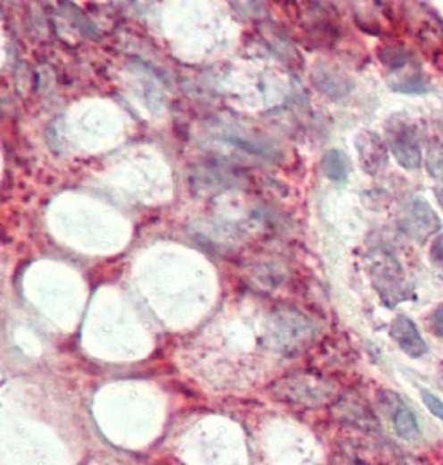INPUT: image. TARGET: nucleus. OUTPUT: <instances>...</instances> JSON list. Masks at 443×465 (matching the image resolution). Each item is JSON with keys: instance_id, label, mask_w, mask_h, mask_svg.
<instances>
[{"instance_id": "nucleus-10", "label": "nucleus", "mask_w": 443, "mask_h": 465, "mask_svg": "<svg viewBox=\"0 0 443 465\" xmlns=\"http://www.w3.org/2000/svg\"><path fill=\"white\" fill-rule=\"evenodd\" d=\"M387 83L394 92L405 93V95H422V93L429 90L427 80H425V77L422 75L420 70H414L410 73L392 77V79H389Z\"/></svg>"}, {"instance_id": "nucleus-3", "label": "nucleus", "mask_w": 443, "mask_h": 465, "mask_svg": "<svg viewBox=\"0 0 443 465\" xmlns=\"http://www.w3.org/2000/svg\"><path fill=\"white\" fill-rule=\"evenodd\" d=\"M402 228L412 240H415L419 243H425L433 234L440 232L442 221L435 213V209L431 208L430 203H427L422 198H417L405 209Z\"/></svg>"}, {"instance_id": "nucleus-1", "label": "nucleus", "mask_w": 443, "mask_h": 465, "mask_svg": "<svg viewBox=\"0 0 443 465\" xmlns=\"http://www.w3.org/2000/svg\"><path fill=\"white\" fill-rule=\"evenodd\" d=\"M369 275L373 288L389 308H396L398 302L405 301L410 296L407 279L400 261L384 248H373L365 256Z\"/></svg>"}, {"instance_id": "nucleus-4", "label": "nucleus", "mask_w": 443, "mask_h": 465, "mask_svg": "<svg viewBox=\"0 0 443 465\" xmlns=\"http://www.w3.org/2000/svg\"><path fill=\"white\" fill-rule=\"evenodd\" d=\"M278 397L297 404H319L326 397V387L309 376H292L276 385Z\"/></svg>"}, {"instance_id": "nucleus-13", "label": "nucleus", "mask_w": 443, "mask_h": 465, "mask_svg": "<svg viewBox=\"0 0 443 465\" xmlns=\"http://www.w3.org/2000/svg\"><path fill=\"white\" fill-rule=\"evenodd\" d=\"M420 394H422V399H423V404L429 407V410H430L431 414H433L435 418H439L440 420H443L442 399H439V397L433 394V393H430V391H425V389H422V391H420Z\"/></svg>"}, {"instance_id": "nucleus-14", "label": "nucleus", "mask_w": 443, "mask_h": 465, "mask_svg": "<svg viewBox=\"0 0 443 465\" xmlns=\"http://www.w3.org/2000/svg\"><path fill=\"white\" fill-rule=\"evenodd\" d=\"M427 323L431 333L437 337L443 339V304L437 306L427 317Z\"/></svg>"}, {"instance_id": "nucleus-7", "label": "nucleus", "mask_w": 443, "mask_h": 465, "mask_svg": "<svg viewBox=\"0 0 443 465\" xmlns=\"http://www.w3.org/2000/svg\"><path fill=\"white\" fill-rule=\"evenodd\" d=\"M385 402L387 410L390 412V418L394 422L397 434L407 441H415L420 437L419 422L415 416L412 414V410L408 409L407 404L404 401H400V397H397L392 393H385Z\"/></svg>"}, {"instance_id": "nucleus-2", "label": "nucleus", "mask_w": 443, "mask_h": 465, "mask_svg": "<svg viewBox=\"0 0 443 465\" xmlns=\"http://www.w3.org/2000/svg\"><path fill=\"white\" fill-rule=\"evenodd\" d=\"M387 148L392 151L400 166L407 170H419L422 166V151L414 125L407 120H394L385 130Z\"/></svg>"}, {"instance_id": "nucleus-16", "label": "nucleus", "mask_w": 443, "mask_h": 465, "mask_svg": "<svg viewBox=\"0 0 443 465\" xmlns=\"http://www.w3.org/2000/svg\"><path fill=\"white\" fill-rule=\"evenodd\" d=\"M435 195H437V199H439V205H440L443 209V188L437 190V191H435Z\"/></svg>"}, {"instance_id": "nucleus-15", "label": "nucleus", "mask_w": 443, "mask_h": 465, "mask_svg": "<svg viewBox=\"0 0 443 465\" xmlns=\"http://www.w3.org/2000/svg\"><path fill=\"white\" fill-rule=\"evenodd\" d=\"M430 259L433 265L443 267V234H439L430 244Z\"/></svg>"}, {"instance_id": "nucleus-8", "label": "nucleus", "mask_w": 443, "mask_h": 465, "mask_svg": "<svg viewBox=\"0 0 443 465\" xmlns=\"http://www.w3.org/2000/svg\"><path fill=\"white\" fill-rule=\"evenodd\" d=\"M307 334H309V323L304 317H294L292 327L291 314L278 317V327L274 331L278 342H282L288 348H296V344L305 339Z\"/></svg>"}, {"instance_id": "nucleus-11", "label": "nucleus", "mask_w": 443, "mask_h": 465, "mask_svg": "<svg viewBox=\"0 0 443 465\" xmlns=\"http://www.w3.org/2000/svg\"><path fill=\"white\" fill-rule=\"evenodd\" d=\"M379 58L385 67L402 70L407 67L410 54L404 46H384L379 48Z\"/></svg>"}, {"instance_id": "nucleus-6", "label": "nucleus", "mask_w": 443, "mask_h": 465, "mask_svg": "<svg viewBox=\"0 0 443 465\" xmlns=\"http://www.w3.org/2000/svg\"><path fill=\"white\" fill-rule=\"evenodd\" d=\"M390 336L396 341L397 346L414 359L422 358L429 352V346L420 334L419 327L412 319H408L407 316H397L392 321Z\"/></svg>"}, {"instance_id": "nucleus-5", "label": "nucleus", "mask_w": 443, "mask_h": 465, "mask_svg": "<svg viewBox=\"0 0 443 465\" xmlns=\"http://www.w3.org/2000/svg\"><path fill=\"white\" fill-rule=\"evenodd\" d=\"M361 166L367 174H379L389 162V148L384 140L373 131H362L355 140Z\"/></svg>"}, {"instance_id": "nucleus-9", "label": "nucleus", "mask_w": 443, "mask_h": 465, "mask_svg": "<svg viewBox=\"0 0 443 465\" xmlns=\"http://www.w3.org/2000/svg\"><path fill=\"white\" fill-rule=\"evenodd\" d=\"M322 172L329 180L342 183L347 180L350 172V162L347 155L340 150H329L322 156Z\"/></svg>"}, {"instance_id": "nucleus-12", "label": "nucleus", "mask_w": 443, "mask_h": 465, "mask_svg": "<svg viewBox=\"0 0 443 465\" xmlns=\"http://www.w3.org/2000/svg\"><path fill=\"white\" fill-rule=\"evenodd\" d=\"M427 172L435 180H443V145L433 147L427 155Z\"/></svg>"}]
</instances>
